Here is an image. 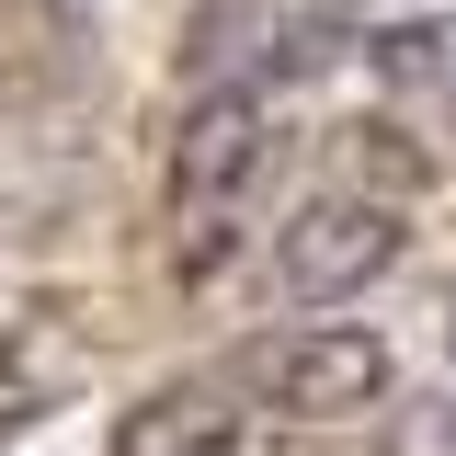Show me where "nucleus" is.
Returning a JSON list of instances; mask_svg holds the SVG:
<instances>
[{
  "mask_svg": "<svg viewBox=\"0 0 456 456\" xmlns=\"http://www.w3.org/2000/svg\"><path fill=\"white\" fill-rule=\"evenodd\" d=\"M399 194H308L274 228V297L285 308H342L399 263Z\"/></svg>",
  "mask_w": 456,
  "mask_h": 456,
  "instance_id": "f03ea898",
  "label": "nucleus"
},
{
  "mask_svg": "<svg viewBox=\"0 0 456 456\" xmlns=\"http://www.w3.org/2000/svg\"><path fill=\"white\" fill-rule=\"evenodd\" d=\"M251 388L285 422H354L388 399V342L365 320H285L263 354H251Z\"/></svg>",
  "mask_w": 456,
  "mask_h": 456,
  "instance_id": "7ed1b4c3",
  "label": "nucleus"
},
{
  "mask_svg": "<svg viewBox=\"0 0 456 456\" xmlns=\"http://www.w3.org/2000/svg\"><path fill=\"white\" fill-rule=\"evenodd\" d=\"M263 160H274L263 92H206V103L183 114V149H171V251H183V274H217L228 263Z\"/></svg>",
  "mask_w": 456,
  "mask_h": 456,
  "instance_id": "f257e3e1",
  "label": "nucleus"
},
{
  "mask_svg": "<svg viewBox=\"0 0 456 456\" xmlns=\"http://www.w3.org/2000/svg\"><path fill=\"white\" fill-rule=\"evenodd\" d=\"M377 456H456V388H411V399H388Z\"/></svg>",
  "mask_w": 456,
  "mask_h": 456,
  "instance_id": "39448f33",
  "label": "nucleus"
},
{
  "mask_svg": "<svg viewBox=\"0 0 456 456\" xmlns=\"http://www.w3.org/2000/svg\"><path fill=\"white\" fill-rule=\"evenodd\" d=\"M228 388L217 377H171L137 411H114V456H228Z\"/></svg>",
  "mask_w": 456,
  "mask_h": 456,
  "instance_id": "20e7f679",
  "label": "nucleus"
}]
</instances>
